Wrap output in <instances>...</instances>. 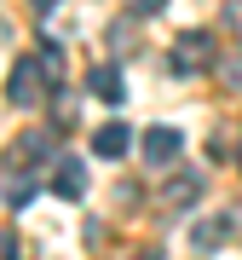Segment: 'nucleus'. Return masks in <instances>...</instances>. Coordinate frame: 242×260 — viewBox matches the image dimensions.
Returning a JSON list of instances; mask_svg holds the SVG:
<instances>
[{
    "mask_svg": "<svg viewBox=\"0 0 242 260\" xmlns=\"http://www.w3.org/2000/svg\"><path fill=\"white\" fill-rule=\"evenodd\" d=\"M6 99L18 104V110H35L41 99H47V70H41V58H18L6 75Z\"/></svg>",
    "mask_w": 242,
    "mask_h": 260,
    "instance_id": "f257e3e1",
    "label": "nucleus"
},
{
    "mask_svg": "<svg viewBox=\"0 0 242 260\" xmlns=\"http://www.w3.org/2000/svg\"><path fill=\"white\" fill-rule=\"evenodd\" d=\"M214 64V35H202V29H190V35L173 41V75H196Z\"/></svg>",
    "mask_w": 242,
    "mask_h": 260,
    "instance_id": "f03ea898",
    "label": "nucleus"
},
{
    "mask_svg": "<svg viewBox=\"0 0 242 260\" xmlns=\"http://www.w3.org/2000/svg\"><path fill=\"white\" fill-rule=\"evenodd\" d=\"M139 150H144L150 168H168V162H179V150H185V133H179V127H150L139 139Z\"/></svg>",
    "mask_w": 242,
    "mask_h": 260,
    "instance_id": "7ed1b4c3",
    "label": "nucleus"
},
{
    "mask_svg": "<svg viewBox=\"0 0 242 260\" xmlns=\"http://www.w3.org/2000/svg\"><path fill=\"white\" fill-rule=\"evenodd\" d=\"M93 150H98L104 162L127 156V150H133V127H127V121H104V127L93 133Z\"/></svg>",
    "mask_w": 242,
    "mask_h": 260,
    "instance_id": "20e7f679",
    "label": "nucleus"
},
{
    "mask_svg": "<svg viewBox=\"0 0 242 260\" xmlns=\"http://www.w3.org/2000/svg\"><path fill=\"white\" fill-rule=\"evenodd\" d=\"M52 191L64 197V203H81V197H87V168L75 162V156H64V162L52 168Z\"/></svg>",
    "mask_w": 242,
    "mask_h": 260,
    "instance_id": "39448f33",
    "label": "nucleus"
},
{
    "mask_svg": "<svg viewBox=\"0 0 242 260\" xmlns=\"http://www.w3.org/2000/svg\"><path fill=\"white\" fill-rule=\"evenodd\" d=\"M196 197H202V174H179V179H173V185H168V191H162V197H156V203L179 214V208H190V203H196Z\"/></svg>",
    "mask_w": 242,
    "mask_h": 260,
    "instance_id": "423d86ee",
    "label": "nucleus"
},
{
    "mask_svg": "<svg viewBox=\"0 0 242 260\" xmlns=\"http://www.w3.org/2000/svg\"><path fill=\"white\" fill-rule=\"evenodd\" d=\"M87 87H93L104 104H121V99H127V87H121V70H115V64H98L93 75H87Z\"/></svg>",
    "mask_w": 242,
    "mask_h": 260,
    "instance_id": "0eeeda50",
    "label": "nucleus"
},
{
    "mask_svg": "<svg viewBox=\"0 0 242 260\" xmlns=\"http://www.w3.org/2000/svg\"><path fill=\"white\" fill-rule=\"evenodd\" d=\"M47 150H52V133H47V127H29L23 139H18V150H12V156H18V162H41Z\"/></svg>",
    "mask_w": 242,
    "mask_h": 260,
    "instance_id": "6e6552de",
    "label": "nucleus"
},
{
    "mask_svg": "<svg viewBox=\"0 0 242 260\" xmlns=\"http://www.w3.org/2000/svg\"><path fill=\"white\" fill-rule=\"evenodd\" d=\"M219 243H225V220H208V225L190 232V249H196V254H214Z\"/></svg>",
    "mask_w": 242,
    "mask_h": 260,
    "instance_id": "1a4fd4ad",
    "label": "nucleus"
},
{
    "mask_svg": "<svg viewBox=\"0 0 242 260\" xmlns=\"http://www.w3.org/2000/svg\"><path fill=\"white\" fill-rule=\"evenodd\" d=\"M41 70H47V81L64 75V52H58V41H47V52H41Z\"/></svg>",
    "mask_w": 242,
    "mask_h": 260,
    "instance_id": "9d476101",
    "label": "nucleus"
},
{
    "mask_svg": "<svg viewBox=\"0 0 242 260\" xmlns=\"http://www.w3.org/2000/svg\"><path fill=\"white\" fill-rule=\"evenodd\" d=\"M29 197H35V185H29V179H12V208H23Z\"/></svg>",
    "mask_w": 242,
    "mask_h": 260,
    "instance_id": "9b49d317",
    "label": "nucleus"
},
{
    "mask_svg": "<svg viewBox=\"0 0 242 260\" xmlns=\"http://www.w3.org/2000/svg\"><path fill=\"white\" fill-rule=\"evenodd\" d=\"M219 75H225V87H242V52H236V58H231V64H225Z\"/></svg>",
    "mask_w": 242,
    "mask_h": 260,
    "instance_id": "f8f14e48",
    "label": "nucleus"
},
{
    "mask_svg": "<svg viewBox=\"0 0 242 260\" xmlns=\"http://www.w3.org/2000/svg\"><path fill=\"white\" fill-rule=\"evenodd\" d=\"M168 0H127V12H139V18H150V12H162Z\"/></svg>",
    "mask_w": 242,
    "mask_h": 260,
    "instance_id": "ddd939ff",
    "label": "nucleus"
},
{
    "mask_svg": "<svg viewBox=\"0 0 242 260\" xmlns=\"http://www.w3.org/2000/svg\"><path fill=\"white\" fill-rule=\"evenodd\" d=\"M0 260H18V237L12 232H0Z\"/></svg>",
    "mask_w": 242,
    "mask_h": 260,
    "instance_id": "4468645a",
    "label": "nucleus"
},
{
    "mask_svg": "<svg viewBox=\"0 0 242 260\" xmlns=\"http://www.w3.org/2000/svg\"><path fill=\"white\" fill-rule=\"evenodd\" d=\"M29 6H35V12H52V6H58V0H29Z\"/></svg>",
    "mask_w": 242,
    "mask_h": 260,
    "instance_id": "2eb2a0df",
    "label": "nucleus"
},
{
    "mask_svg": "<svg viewBox=\"0 0 242 260\" xmlns=\"http://www.w3.org/2000/svg\"><path fill=\"white\" fill-rule=\"evenodd\" d=\"M139 260H156V254H139Z\"/></svg>",
    "mask_w": 242,
    "mask_h": 260,
    "instance_id": "dca6fc26",
    "label": "nucleus"
}]
</instances>
